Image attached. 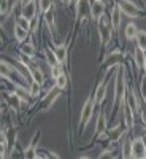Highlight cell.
I'll return each mask as SVG.
<instances>
[{
  "instance_id": "7",
  "label": "cell",
  "mask_w": 146,
  "mask_h": 159,
  "mask_svg": "<svg viewBox=\"0 0 146 159\" xmlns=\"http://www.w3.org/2000/svg\"><path fill=\"white\" fill-rule=\"evenodd\" d=\"M37 13H38V3H37V0H30V2H25L24 3L21 15L24 18H27L29 21H32L37 16Z\"/></svg>"
},
{
  "instance_id": "24",
  "label": "cell",
  "mask_w": 146,
  "mask_h": 159,
  "mask_svg": "<svg viewBox=\"0 0 146 159\" xmlns=\"http://www.w3.org/2000/svg\"><path fill=\"white\" fill-rule=\"evenodd\" d=\"M54 86H56V88H59L60 91L67 89V86H69V78H67V75L62 73L60 76H57V78L54 80Z\"/></svg>"
},
{
  "instance_id": "26",
  "label": "cell",
  "mask_w": 146,
  "mask_h": 159,
  "mask_svg": "<svg viewBox=\"0 0 146 159\" xmlns=\"http://www.w3.org/2000/svg\"><path fill=\"white\" fill-rule=\"evenodd\" d=\"M122 157L132 159V140L130 139H126L122 143Z\"/></svg>"
},
{
  "instance_id": "13",
  "label": "cell",
  "mask_w": 146,
  "mask_h": 159,
  "mask_svg": "<svg viewBox=\"0 0 146 159\" xmlns=\"http://www.w3.org/2000/svg\"><path fill=\"white\" fill-rule=\"evenodd\" d=\"M105 132H107V116L103 113H100L99 118H97V123H95V134L105 135Z\"/></svg>"
},
{
  "instance_id": "3",
  "label": "cell",
  "mask_w": 146,
  "mask_h": 159,
  "mask_svg": "<svg viewBox=\"0 0 146 159\" xmlns=\"http://www.w3.org/2000/svg\"><path fill=\"white\" fill-rule=\"evenodd\" d=\"M116 3H117L119 10H121V13L127 18H138L140 11H141L140 7L134 2H130V0H117Z\"/></svg>"
},
{
  "instance_id": "37",
  "label": "cell",
  "mask_w": 146,
  "mask_h": 159,
  "mask_svg": "<svg viewBox=\"0 0 146 159\" xmlns=\"http://www.w3.org/2000/svg\"><path fill=\"white\" fill-rule=\"evenodd\" d=\"M46 159H60V157H59V156H57L56 153L49 151V153H48V157H46Z\"/></svg>"
},
{
  "instance_id": "44",
  "label": "cell",
  "mask_w": 146,
  "mask_h": 159,
  "mask_svg": "<svg viewBox=\"0 0 146 159\" xmlns=\"http://www.w3.org/2000/svg\"><path fill=\"white\" fill-rule=\"evenodd\" d=\"M143 159H144V157H143Z\"/></svg>"
},
{
  "instance_id": "40",
  "label": "cell",
  "mask_w": 146,
  "mask_h": 159,
  "mask_svg": "<svg viewBox=\"0 0 146 159\" xmlns=\"http://www.w3.org/2000/svg\"><path fill=\"white\" fill-rule=\"evenodd\" d=\"M35 159H46V157H45V156H37Z\"/></svg>"
},
{
  "instance_id": "20",
  "label": "cell",
  "mask_w": 146,
  "mask_h": 159,
  "mask_svg": "<svg viewBox=\"0 0 146 159\" xmlns=\"http://www.w3.org/2000/svg\"><path fill=\"white\" fill-rule=\"evenodd\" d=\"M30 80L32 81H37L43 86L45 83V75L42 72V69H38V67H32V72H30Z\"/></svg>"
},
{
  "instance_id": "15",
  "label": "cell",
  "mask_w": 146,
  "mask_h": 159,
  "mask_svg": "<svg viewBox=\"0 0 146 159\" xmlns=\"http://www.w3.org/2000/svg\"><path fill=\"white\" fill-rule=\"evenodd\" d=\"M138 32H140V30H138V27H137V25H135L134 22H129V24L126 25V29H124V35H126V38H127V40H130V42L137 38Z\"/></svg>"
},
{
  "instance_id": "43",
  "label": "cell",
  "mask_w": 146,
  "mask_h": 159,
  "mask_svg": "<svg viewBox=\"0 0 146 159\" xmlns=\"http://www.w3.org/2000/svg\"><path fill=\"white\" fill-rule=\"evenodd\" d=\"M144 159H146V156H144Z\"/></svg>"
},
{
  "instance_id": "6",
  "label": "cell",
  "mask_w": 146,
  "mask_h": 159,
  "mask_svg": "<svg viewBox=\"0 0 146 159\" xmlns=\"http://www.w3.org/2000/svg\"><path fill=\"white\" fill-rule=\"evenodd\" d=\"M146 156V143L141 137L132 140V159H143Z\"/></svg>"
},
{
  "instance_id": "23",
  "label": "cell",
  "mask_w": 146,
  "mask_h": 159,
  "mask_svg": "<svg viewBox=\"0 0 146 159\" xmlns=\"http://www.w3.org/2000/svg\"><path fill=\"white\" fill-rule=\"evenodd\" d=\"M135 43H137V48H140L141 51L146 52V30H140L137 38H135Z\"/></svg>"
},
{
  "instance_id": "25",
  "label": "cell",
  "mask_w": 146,
  "mask_h": 159,
  "mask_svg": "<svg viewBox=\"0 0 146 159\" xmlns=\"http://www.w3.org/2000/svg\"><path fill=\"white\" fill-rule=\"evenodd\" d=\"M124 116H126V124L129 129L134 127V111H132V108L129 107V105L126 103V107H124Z\"/></svg>"
},
{
  "instance_id": "31",
  "label": "cell",
  "mask_w": 146,
  "mask_h": 159,
  "mask_svg": "<svg viewBox=\"0 0 146 159\" xmlns=\"http://www.w3.org/2000/svg\"><path fill=\"white\" fill-rule=\"evenodd\" d=\"M45 18H46V22H48V27H49L51 30H52V29H56V25H54V13H52V10L48 13Z\"/></svg>"
},
{
  "instance_id": "41",
  "label": "cell",
  "mask_w": 146,
  "mask_h": 159,
  "mask_svg": "<svg viewBox=\"0 0 146 159\" xmlns=\"http://www.w3.org/2000/svg\"><path fill=\"white\" fill-rule=\"evenodd\" d=\"M79 159H91V157H87V156H83V157H79Z\"/></svg>"
},
{
  "instance_id": "33",
  "label": "cell",
  "mask_w": 146,
  "mask_h": 159,
  "mask_svg": "<svg viewBox=\"0 0 146 159\" xmlns=\"http://www.w3.org/2000/svg\"><path fill=\"white\" fill-rule=\"evenodd\" d=\"M140 92H141V97L146 100V73L144 72L141 76V83H140Z\"/></svg>"
},
{
  "instance_id": "17",
  "label": "cell",
  "mask_w": 146,
  "mask_h": 159,
  "mask_svg": "<svg viewBox=\"0 0 146 159\" xmlns=\"http://www.w3.org/2000/svg\"><path fill=\"white\" fill-rule=\"evenodd\" d=\"M134 59H135V64L140 70L144 69V64H146V52L141 51L140 48H135V54H134Z\"/></svg>"
},
{
  "instance_id": "10",
  "label": "cell",
  "mask_w": 146,
  "mask_h": 159,
  "mask_svg": "<svg viewBox=\"0 0 146 159\" xmlns=\"http://www.w3.org/2000/svg\"><path fill=\"white\" fill-rule=\"evenodd\" d=\"M19 51H21V54H22V56L29 57V59H33V57H35V52H37L35 45H33L32 42H25V43H22L21 48H19Z\"/></svg>"
},
{
  "instance_id": "16",
  "label": "cell",
  "mask_w": 146,
  "mask_h": 159,
  "mask_svg": "<svg viewBox=\"0 0 146 159\" xmlns=\"http://www.w3.org/2000/svg\"><path fill=\"white\" fill-rule=\"evenodd\" d=\"M13 34H15V38L18 43H25V40H27L29 37V30H25L22 27H19V25H15V30H13Z\"/></svg>"
},
{
  "instance_id": "9",
  "label": "cell",
  "mask_w": 146,
  "mask_h": 159,
  "mask_svg": "<svg viewBox=\"0 0 146 159\" xmlns=\"http://www.w3.org/2000/svg\"><path fill=\"white\" fill-rule=\"evenodd\" d=\"M121 15L122 13H121V10H119V7L114 5L113 10H111V16H110V22H111V27H113L114 32H117L119 27H121Z\"/></svg>"
},
{
  "instance_id": "1",
  "label": "cell",
  "mask_w": 146,
  "mask_h": 159,
  "mask_svg": "<svg viewBox=\"0 0 146 159\" xmlns=\"http://www.w3.org/2000/svg\"><path fill=\"white\" fill-rule=\"evenodd\" d=\"M127 94V86H126V70L122 65H119V70L116 73V83H114V102L119 105H124Z\"/></svg>"
},
{
  "instance_id": "4",
  "label": "cell",
  "mask_w": 146,
  "mask_h": 159,
  "mask_svg": "<svg viewBox=\"0 0 146 159\" xmlns=\"http://www.w3.org/2000/svg\"><path fill=\"white\" fill-rule=\"evenodd\" d=\"M97 30H99V37H100V42L102 45L107 46L111 40V32H113V27H111V22H108L105 18H102L99 22H97Z\"/></svg>"
},
{
  "instance_id": "22",
  "label": "cell",
  "mask_w": 146,
  "mask_h": 159,
  "mask_svg": "<svg viewBox=\"0 0 146 159\" xmlns=\"http://www.w3.org/2000/svg\"><path fill=\"white\" fill-rule=\"evenodd\" d=\"M40 92H42V84L37 83V81H30V84H29V94H30V97L32 99L40 97Z\"/></svg>"
},
{
  "instance_id": "27",
  "label": "cell",
  "mask_w": 146,
  "mask_h": 159,
  "mask_svg": "<svg viewBox=\"0 0 146 159\" xmlns=\"http://www.w3.org/2000/svg\"><path fill=\"white\" fill-rule=\"evenodd\" d=\"M38 154H37V148H35V143H30L27 148L24 150V153H22V157L24 159H35Z\"/></svg>"
},
{
  "instance_id": "14",
  "label": "cell",
  "mask_w": 146,
  "mask_h": 159,
  "mask_svg": "<svg viewBox=\"0 0 146 159\" xmlns=\"http://www.w3.org/2000/svg\"><path fill=\"white\" fill-rule=\"evenodd\" d=\"M121 59H122V52L119 49H114L107 56V59H105V65H117V62H121Z\"/></svg>"
},
{
  "instance_id": "2",
  "label": "cell",
  "mask_w": 146,
  "mask_h": 159,
  "mask_svg": "<svg viewBox=\"0 0 146 159\" xmlns=\"http://www.w3.org/2000/svg\"><path fill=\"white\" fill-rule=\"evenodd\" d=\"M94 107H95V102L92 97H87L86 102L83 103V108H81V113H79V129H81V132L86 130L89 121L92 115H94Z\"/></svg>"
},
{
  "instance_id": "28",
  "label": "cell",
  "mask_w": 146,
  "mask_h": 159,
  "mask_svg": "<svg viewBox=\"0 0 146 159\" xmlns=\"http://www.w3.org/2000/svg\"><path fill=\"white\" fill-rule=\"evenodd\" d=\"M8 103L11 105L13 108H19V105L24 103V102L21 100V97L16 94V92H10V94H8Z\"/></svg>"
},
{
  "instance_id": "35",
  "label": "cell",
  "mask_w": 146,
  "mask_h": 159,
  "mask_svg": "<svg viewBox=\"0 0 146 159\" xmlns=\"http://www.w3.org/2000/svg\"><path fill=\"white\" fill-rule=\"evenodd\" d=\"M99 159H116V156L113 154L111 150H107V151H102V153H100Z\"/></svg>"
},
{
  "instance_id": "34",
  "label": "cell",
  "mask_w": 146,
  "mask_h": 159,
  "mask_svg": "<svg viewBox=\"0 0 146 159\" xmlns=\"http://www.w3.org/2000/svg\"><path fill=\"white\" fill-rule=\"evenodd\" d=\"M38 25H40V16H35V18L30 21V34H37Z\"/></svg>"
},
{
  "instance_id": "36",
  "label": "cell",
  "mask_w": 146,
  "mask_h": 159,
  "mask_svg": "<svg viewBox=\"0 0 146 159\" xmlns=\"http://www.w3.org/2000/svg\"><path fill=\"white\" fill-rule=\"evenodd\" d=\"M110 137H111V140H116V139H119L121 137V127H114L113 130H110Z\"/></svg>"
},
{
  "instance_id": "8",
  "label": "cell",
  "mask_w": 146,
  "mask_h": 159,
  "mask_svg": "<svg viewBox=\"0 0 146 159\" xmlns=\"http://www.w3.org/2000/svg\"><path fill=\"white\" fill-rule=\"evenodd\" d=\"M105 99H107V81H102L94 92V102L95 105H102Z\"/></svg>"
},
{
  "instance_id": "42",
  "label": "cell",
  "mask_w": 146,
  "mask_h": 159,
  "mask_svg": "<svg viewBox=\"0 0 146 159\" xmlns=\"http://www.w3.org/2000/svg\"><path fill=\"white\" fill-rule=\"evenodd\" d=\"M143 72H144V73H146V64H144V69H143Z\"/></svg>"
},
{
  "instance_id": "21",
  "label": "cell",
  "mask_w": 146,
  "mask_h": 159,
  "mask_svg": "<svg viewBox=\"0 0 146 159\" xmlns=\"http://www.w3.org/2000/svg\"><path fill=\"white\" fill-rule=\"evenodd\" d=\"M0 147H2V159H7V151H8V137H7V132L2 130V134H0Z\"/></svg>"
},
{
  "instance_id": "38",
  "label": "cell",
  "mask_w": 146,
  "mask_h": 159,
  "mask_svg": "<svg viewBox=\"0 0 146 159\" xmlns=\"http://www.w3.org/2000/svg\"><path fill=\"white\" fill-rule=\"evenodd\" d=\"M79 2V0H70V5H76Z\"/></svg>"
},
{
  "instance_id": "5",
  "label": "cell",
  "mask_w": 146,
  "mask_h": 159,
  "mask_svg": "<svg viewBox=\"0 0 146 159\" xmlns=\"http://www.w3.org/2000/svg\"><path fill=\"white\" fill-rule=\"evenodd\" d=\"M105 10H107V5H105V2H102V0H92V2L89 3V15L97 22L103 18Z\"/></svg>"
},
{
  "instance_id": "32",
  "label": "cell",
  "mask_w": 146,
  "mask_h": 159,
  "mask_svg": "<svg viewBox=\"0 0 146 159\" xmlns=\"http://www.w3.org/2000/svg\"><path fill=\"white\" fill-rule=\"evenodd\" d=\"M64 72H62V64H59V65H56V67H51V76L52 78H57V76H60Z\"/></svg>"
},
{
  "instance_id": "12",
  "label": "cell",
  "mask_w": 146,
  "mask_h": 159,
  "mask_svg": "<svg viewBox=\"0 0 146 159\" xmlns=\"http://www.w3.org/2000/svg\"><path fill=\"white\" fill-rule=\"evenodd\" d=\"M52 49H54V54H56L59 64L64 65L65 62H67V45H57V46H54Z\"/></svg>"
},
{
  "instance_id": "11",
  "label": "cell",
  "mask_w": 146,
  "mask_h": 159,
  "mask_svg": "<svg viewBox=\"0 0 146 159\" xmlns=\"http://www.w3.org/2000/svg\"><path fill=\"white\" fill-rule=\"evenodd\" d=\"M126 102H127V105L132 108V111L134 113H137V111H140V105H138V100H137V97H135V92L134 91H127V94H126Z\"/></svg>"
},
{
  "instance_id": "18",
  "label": "cell",
  "mask_w": 146,
  "mask_h": 159,
  "mask_svg": "<svg viewBox=\"0 0 146 159\" xmlns=\"http://www.w3.org/2000/svg\"><path fill=\"white\" fill-rule=\"evenodd\" d=\"M45 59H46L49 67H56V65H59V61H57L52 48H45Z\"/></svg>"
},
{
  "instance_id": "19",
  "label": "cell",
  "mask_w": 146,
  "mask_h": 159,
  "mask_svg": "<svg viewBox=\"0 0 146 159\" xmlns=\"http://www.w3.org/2000/svg\"><path fill=\"white\" fill-rule=\"evenodd\" d=\"M37 3H38V11L45 16L52 10V0H37Z\"/></svg>"
},
{
  "instance_id": "30",
  "label": "cell",
  "mask_w": 146,
  "mask_h": 159,
  "mask_svg": "<svg viewBox=\"0 0 146 159\" xmlns=\"http://www.w3.org/2000/svg\"><path fill=\"white\" fill-rule=\"evenodd\" d=\"M11 7H13V3H10V0H2V7H0V13H2V16H8L10 15Z\"/></svg>"
},
{
  "instance_id": "29",
  "label": "cell",
  "mask_w": 146,
  "mask_h": 159,
  "mask_svg": "<svg viewBox=\"0 0 146 159\" xmlns=\"http://www.w3.org/2000/svg\"><path fill=\"white\" fill-rule=\"evenodd\" d=\"M16 25H19V27H22V29H25V30H29V32H30V21H29L27 18H24L22 15L18 16V19H16Z\"/></svg>"
},
{
  "instance_id": "39",
  "label": "cell",
  "mask_w": 146,
  "mask_h": 159,
  "mask_svg": "<svg viewBox=\"0 0 146 159\" xmlns=\"http://www.w3.org/2000/svg\"><path fill=\"white\" fill-rule=\"evenodd\" d=\"M62 3H67V5H70V0H60Z\"/></svg>"
}]
</instances>
